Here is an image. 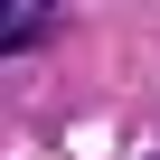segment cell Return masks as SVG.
I'll return each instance as SVG.
<instances>
[{
	"mask_svg": "<svg viewBox=\"0 0 160 160\" xmlns=\"http://www.w3.org/2000/svg\"><path fill=\"white\" fill-rule=\"evenodd\" d=\"M57 28V0H0V57H28Z\"/></svg>",
	"mask_w": 160,
	"mask_h": 160,
	"instance_id": "6da1fadb",
	"label": "cell"
}]
</instances>
